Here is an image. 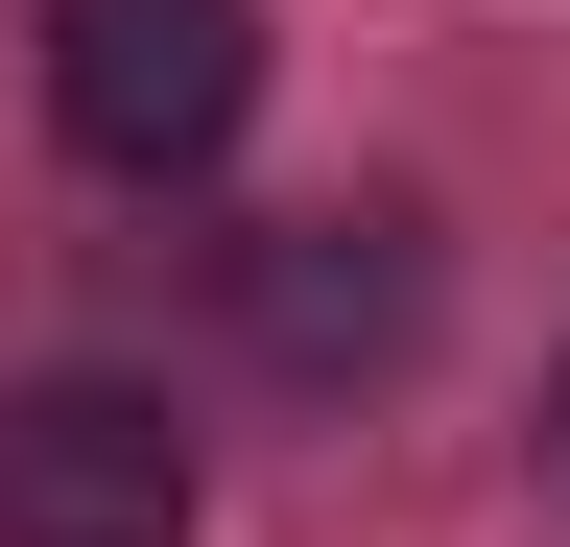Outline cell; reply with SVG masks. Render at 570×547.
I'll return each instance as SVG.
<instances>
[{
  "mask_svg": "<svg viewBox=\"0 0 570 547\" xmlns=\"http://www.w3.org/2000/svg\"><path fill=\"white\" fill-rule=\"evenodd\" d=\"M48 119H71V167L190 191L262 119V0H48Z\"/></svg>",
  "mask_w": 570,
  "mask_h": 547,
  "instance_id": "obj_1",
  "label": "cell"
},
{
  "mask_svg": "<svg viewBox=\"0 0 570 547\" xmlns=\"http://www.w3.org/2000/svg\"><path fill=\"white\" fill-rule=\"evenodd\" d=\"M0 547H190V429L142 381H24L0 404Z\"/></svg>",
  "mask_w": 570,
  "mask_h": 547,
  "instance_id": "obj_2",
  "label": "cell"
},
{
  "mask_svg": "<svg viewBox=\"0 0 570 547\" xmlns=\"http://www.w3.org/2000/svg\"><path fill=\"white\" fill-rule=\"evenodd\" d=\"M262 333H285V358H333V333H404V262L356 238V215H309V238L262 262Z\"/></svg>",
  "mask_w": 570,
  "mask_h": 547,
  "instance_id": "obj_3",
  "label": "cell"
}]
</instances>
